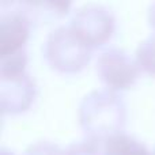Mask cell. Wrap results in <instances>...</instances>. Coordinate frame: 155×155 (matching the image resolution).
Instances as JSON below:
<instances>
[{
    "label": "cell",
    "mask_w": 155,
    "mask_h": 155,
    "mask_svg": "<svg viewBox=\"0 0 155 155\" xmlns=\"http://www.w3.org/2000/svg\"><path fill=\"white\" fill-rule=\"evenodd\" d=\"M16 8L29 19L37 22H49L64 16L71 7V3L65 2H21L15 3Z\"/></svg>",
    "instance_id": "7"
},
{
    "label": "cell",
    "mask_w": 155,
    "mask_h": 155,
    "mask_svg": "<svg viewBox=\"0 0 155 155\" xmlns=\"http://www.w3.org/2000/svg\"><path fill=\"white\" fill-rule=\"evenodd\" d=\"M135 60L142 71L155 75V34L147 37L137 45Z\"/></svg>",
    "instance_id": "9"
},
{
    "label": "cell",
    "mask_w": 155,
    "mask_h": 155,
    "mask_svg": "<svg viewBox=\"0 0 155 155\" xmlns=\"http://www.w3.org/2000/svg\"><path fill=\"white\" fill-rule=\"evenodd\" d=\"M64 150L59 147L57 144L48 140H41V142L33 143L25 150L22 155H64Z\"/></svg>",
    "instance_id": "10"
},
{
    "label": "cell",
    "mask_w": 155,
    "mask_h": 155,
    "mask_svg": "<svg viewBox=\"0 0 155 155\" xmlns=\"http://www.w3.org/2000/svg\"><path fill=\"white\" fill-rule=\"evenodd\" d=\"M29 34V19L15 5L12 10L3 8L0 14V59L25 51Z\"/></svg>",
    "instance_id": "6"
},
{
    "label": "cell",
    "mask_w": 155,
    "mask_h": 155,
    "mask_svg": "<svg viewBox=\"0 0 155 155\" xmlns=\"http://www.w3.org/2000/svg\"><path fill=\"white\" fill-rule=\"evenodd\" d=\"M148 22H150V26L155 30V3L150 5V10H148Z\"/></svg>",
    "instance_id": "12"
},
{
    "label": "cell",
    "mask_w": 155,
    "mask_h": 155,
    "mask_svg": "<svg viewBox=\"0 0 155 155\" xmlns=\"http://www.w3.org/2000/svg\"><path fill=\"white\" fill-rule=\"evenodd\" d=\"M78 118L87 139L106 142L123 134L127 118L125 105L114 91L93 90L80 101Z\"/></svg>",
    "instance_id": "1"
},
{
    "label": "cell",
    "mask_w": 155,
    "mask_h": 155,
    "mask_svg": "<svg viewBox=\"0 0 155 155\" xmlns=\"http://www.w3.org/2000/svg\"><path fill=\"white\" fill-rule=\"evenodd\" d=\"M154 155H155V150H154Z\"/></svg>",
    "instance_id": "14"
},
{
    "label": "cell",
    "mask_w": 155,
    "mask_h": 155,
    "mask_svg": "<svg viewBox=\"0 0 155 155\" xmlns=\"http://www.w3.org/2000/svg\"><path fill=\"white\" fill-rule=\"evenodd\" d=\"M93 49L74 33L70 25L56 27L44 44V57L52 70L61 74H76L88 64Z\"/></svg>",
    "instance_id": "2"
},
{
    "label": "cell",
    "mask_w": 155,
    "mask_h": 155,
    "mask_svg": "<svg viewBox=\"0 0 155 155\" xmlns=\"http://www.w3.org/2000/svg\"><path fill=\"white\" fill-rule=\"evenodd\" d=\"M35 97V83L25 71L0 75V107L3 114H19L31 106Z\"/></svg>",
    "instance_id": "5"
},
{
    "label": "cell",
    "mask_w": 155,
    "mask_h": 155,
    "mask_svg": "<svg viewBox=\"0 0 155 155\" xmlns=\"http://www.w3.org/2000/svg\"><path fill=\"white\" fill-rule=\"evenodd\" d=\"M64 155H101L97 142L90 139L72 143L67 150H64Z\"/></svg>",
    "instance_id": "11"
},
{
    "label": "cell",
    "mask_w": 155,
    "mask_h": 155,
    "mask_svg": "<svg viewBox=\"0 0 155 155\" xmlns=\"http://www.w3.org/2000/svg\"><path fill=\"white\" fill-rule=\"evenodd\" d=\"M2 155H14L11 151H8V150H5V148H3L2 150Z\"/></svg>",
    "instance_id": "13"
},
{
    "label": "cell",
    "mask_w": 155,
    "mask_h": 155,
    "mask_svg": "<svg viewBox=\"0 0 155 155\" xmlns=\"http://www.w3.org/2000/svg\"><path fill=\"white\" fill-rule=\"evenodd\" d=\"M97 74L107 90L118 91L132 87L139 76V65L125 51L107 48L97 59Z\"/></svg>",
    "instance_id": "4"
},
{
    "label": "cell",
    "mask_w": 155,
    "mask_h": 155,
    "mask_svg": "<svg viewBox=\"0 0 155 155\" xmlns=\"http://www.w3.org/2000/svg\"><path fill=\"white\" fill-rule=\"evenodd\" d=\"M104 155H154L139 140L125 134H118L105 142Z\"/></svg>",
    "instance_id": "8"
},
{
    "label": "cell",
    "mask_w": 155,
    "mask_h": 155,
    "mask_svg": "<svg viewBox=\"0 0 155 155\" xmlns=\"http://www.w3.org/2000/svg\"><path fill=\"white\" fill-rule=\"evenodd\" d=\"M70 27L91 49L112 38L116 27L113 12L101 4H86L74 11Z\"/></svg>",
    "instance_id": "3"
}]
</instances>
